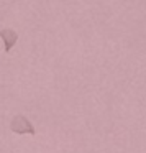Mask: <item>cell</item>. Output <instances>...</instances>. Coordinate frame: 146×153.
<instances>
[{
  "label": "cell",
  "instance_id": "6da1fadb",
  "mask_svg": "<svg viewBox=\"0 0 146 153\" xmlns=\"http://www.w3.org/2000/svg\"><path fill=\"white\" fill-rule=\"evenodd\" d=\"M10 130L15 133H30V135H35V133H36L33 123H31L25 115H15L10 122Z\"/></svg>",
  "mask_w": 146,
  "mask_h": 153
},
{
  "label": "cell",
  "instance_id": "7a4b0ae2",
  "mask_svg": "<svg viewBox=\"0 0 146 153\" xmlns=\"http://www.w3.org/2000/svg\"><path fill=\"white\" fill-rule=\"evenodd\" d=\"M0 36H2V40H4L5 51H7V53L17 45V41H18V33L15 30H12V28H4V30L0 31Z\"/></svg>",
  "mask_w": 146,
  "mask_h": 153
}]
</instances>
